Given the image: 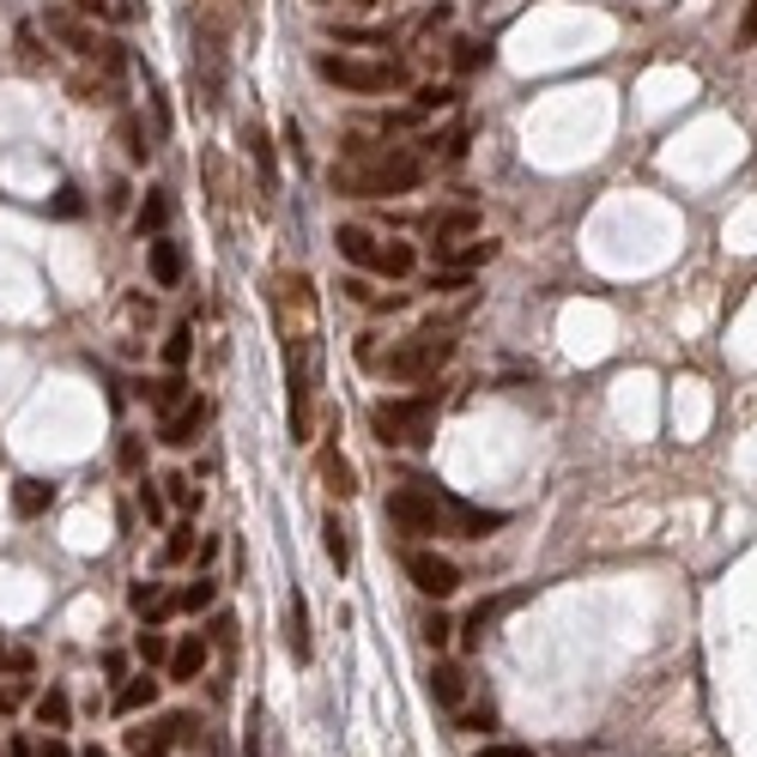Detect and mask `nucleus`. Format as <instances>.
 <instances>
[{
	"mask_svg": "<svg viewBox=\"0 0 757 757\" xmlns=\"http://www.w3.org/2000/svg\"><path fill=\"white\" fill-rule=\"evenodd\" d=\"M79 13H109V7H116V0H73Z\"/></svg>",
	"mask_w": 757,
	"mask_h": 757,
	"instance_id": "nucleus-48",
	"label": "nucleus"
},
{
	"mask_svg": "<svg viewBox=\"0 0 757 757\" xmlns=\"http://www.w3.org/2000/svg\"><path fill=\"white\" fill-rule=\"evenodd\" d=\"M370 431L382 449H424L436 436V394H406V400L370 406Z\"/></svg>",
	"mask_w": 757,
	"mask_h": 757,
	"instance_id": "nucleus-3",
	"label": "nucleus"
},
{
	"mask_svg": "<svg viewBox=\"0 0 757 757\" xmlns=\"http://www.w3.org/2000/svg\"><path fill=\"white\" fill-rule=\"evenodd\" d=\"M0 661L13 666V673H31V666H37V661H31V654H25V649H13V654H0Z\"/></svg>",
	"mask_w": 757,
	"mask_h": 757,
	"instance_id": "nucleus-46",
	"label": "nucleus"
},
{
	"mask_svg": "<svg viewBox=\"0 0 757 757\" xmlns=\"http://www.w3.org/2000/svg\"><path fill=\"white\" fill-rule=\"evenodd\" d=\"M491 255H497V243H491V236H485V243H479V236H473V243L467 248H436V261H449V267H455V273H473V267H479V261H491Z\"/></svg>",
	"mask_w": 757,
	"mask_h": 757,
	"instance_id": "nucleus-22",
	"label": "nucleus"
},
{
	"mask_svg": "<svg viewBox=\"0 0 757 757\" xmlns=\"http://www.w3.org/2000/svg\"><path fill=\"white\" fill-rule=\"evenodd\" d=\"M455 61H461V67H485V61H491V49H479V43H461Z\"/></svg>",
	"mask_w": 757,
	"mask_h": 757,
	"instance_id": "nucleus-42",
	"label": "nucleus"
},
{
	"mask_svg": "<svg viewBox=\"0 0 757 757\" xmlns=\"http://www.w3.org/2000/svg\"><path fill=\"white\" fill-rule=\"evenodd\" d=\"M449 358H455V334H449V327H424V334L394 346L388 358H376V370L394 382H424V376H436Z\"/></svg>",
	"mask_w": 757,
	"mask_h": 757,
	"instance_id": "nucleus-4",
	"label": "nucleus"
},
{
	"mask_svg": "<svg viewBox=\"0 0 757 757\" xmlns=\"http://www.w3.org/2000/svg\"><path fill=\"white\" fill-rule=\"evenodd\" d=\"M140 661H145V666H171V642L158 637V625L140 630Z\"/></svg>",
	"mask_w": 757,
	"mask_h": 757,
	"instance_id": "nucleus-34",
	"label": "nucleus"
},
{
	"mask_svg": "<svg viewBox=\"0 0 757 757\" xmlns=\"http://www.w3.org/2000/svg\"><path fill=\"white\" fill-rule=\"evenodd\" d=\"M37 721H43V727H49V733L73 721V703H67V691H61V685H49V691L37 697Z\"/></svg>",
	"mask_w": 757,
	"mask_h": 757,
	"instance_id": "nucleus-25",
	"label": "nucleus"
},
{
	"mask_svg": "<svg viewBox=\"0 0 757 757\" xmlns=\"http://www.w3.org/2000/svg\"><path fill=\"white\" fill-rule=\"evenodd\" d=\"M479 231V219L473 212H443V219H431V243L443 248V243H455V236H473Z\"/></svg>",
	"mask_w": 757,
	"mask_h": 757,
	"instance_id": "nucleus-26",
	"label": "nucleus"
},
{
	"mask_svg": "<svg viewBox=\"0 0 757 757\" xmlns=\"http://www.w3.org/2000/svg\"><path fill=\"white\" fill-rule=\"evenodd\" d=\"M116 140H121V152H128V164H145V158H152V145H145V128H140V116H121Z\"/></svg>",
	"mask_w": 757,
	"mask_h": 757,
	"instance_id": "nucleus-28",
	"label": "nucleus"
},
{
	"mask_svg": "<svg viewBox=\"0 0 757 757\" xmlns=\"http://www.w3.org/2000/svg\"><path fill=\"white\" fill-rule=\"evenodd\" d=\"M286 649L298 666L315 661V642H310V601H303L298 587H291V601H286Z\"/></svg>",
	"mask_w": 757,
	"mask_h": 757,
	"instance_id": "nucleus-10",
	"label": "nucleus"
},
{
	"mask_svg": "<svg viewBox=\"0 0 757 757\" xmlns=\"http://www.w3.org/2000/svg\"><path fill=\"white\" fill-rule=\"evenodd\" d=\"M406 575H412V587H418V594H431V601H443V594H455V587H461L455 563H449L443 551H424V546L406 551Z\"/></svg>",
	"mask_w": 757,
	"mask_h": 757,
	"instance_id": "nucleus-8",
	"label": "nucleus"
},
{
	"mask_svg": "<svg viewBox=\"0 0 757 757\" xmlns=\"http://www.w3.org/2000/svg\"><path fill=\"white\" fill-rule=\"evenodd\" d=\"M431 697H436L443 709H461V697H467V666L436 661V666H431Z\"/></svg>",
	"mask_w": 757,
	"mask_h": 757,
	"instance_id": "nucleus-15",
	"label": "nucleus"
},
{
	"mask_svg": "<svg viewBox=\"0 0 757 757\" xmlns=\"http://www.w3.org/2000/svg\"><path fill=\"white\" fill-rule=\"evenodd\" d=\"M158 601H164V587H158V582H133L128 587V606H133V613H152Z\"/></svg>",
	"mask_w": 757,
	"mask_h": 757,
	"instance_id": "nucleus-36",
	"label": "nucleus"
},
{
	"mask_svg": "<svg viewBox=\"0 0 757 757\" xmlns=\"http://www.w3.org/2000/svg\"><path fill=\"white\" fill-rule=\"evenodd\" d=\"M79 207H85V200H79V188H61V200H55V212H67V219H73Z\"/></svg>",
	"mask_w": 757,
	"mask_h": 757,
	"instance_id": "nucleus-45",
	"label": "nucleus"
},
{
	"mask_svg": "<svg viewBox=\"0 0 757 757\" xmlns=\"http://www.w3.org/2000/svg\"><path fill=\"white\" fill-rule=\"evenodd\" d=\"M158 485H164V497H171L176 510H200V497H207L188 473H171V479H158Z\"/></svg>",
	"mask_w": 757,
	"mask_h": 757,
	"instance_id": "nucleus-30",
	"label": "nucleus"
},
{
	"mask_svg": "<svg viewBox=\"0 0 757 757\" xmlns=\"http://www.w3.org/2000/svg\"><path fill=\"white\" fill-rule=\"evenodd\" d=\"M207 757H224V739H219V733H212V739H207Z\"/></svg>",
	"mask_w": 757,
	"mask_h": 757,
	"instance_id": "nucleus-51",
	"label": "nucleus"
},
{
	"mask_svg": "<svg viewBox=\"0 0 757 757\" xmlns=\"http://www.w3.org/2000/svg\"><path fill=\"white\" fill-rule=\"evenodd\" d=\"M382 515H388L400 534H455V539H485L510 522L503 510H473V503H461V497L436 491V485H424V479L388 491Z\"/></svg>",
	"mask_w": 757,
	"mask_h": 757,
	"instance_id": "nucleus-1",
	"label": "nucleus"
},
{
	"mask_svg": "<svg viewBox=\"0 0 757 757\" xmlns=\"http://www.w3.org/2000/svg\"><path fill=\"white\" fill-rule=\"evenodd\" d=\"M195 558V522L171 527V539H164V563H188Z\"/></svg>",
	"mask_w": 757,
	"mask_h": 757,
	"instance_id": "nucleus-33",
	"label": "nucleus"
},
{
	"mask_svg": "<svg viewBox=\"0 0 757 757\" xmlns=\"http://www.w3.org/2000/svg\"><path fill=\"white\" fill-rule=\"evenodd\" d=\"M243 145H248V158L261 164V183H273V140H267L261 121H248V128H243Z\"/></svg>",
	"mask_w": 757,
	"mask_h": 757,
	"instance_id": "nucleus-27",
	"label": "nucleus"
},
{
	"mask_svg": "<svg viewBox=\"0 0 757 757\" xmlns=\"http://www.w3.org/2000/svg\"><path fill=\"white\" fill-rule=\"evenodd\" d=\"M207 642H212V649H224V654H231L236 649V625H231V618H212V625H207Z\"/></svg>",
	"mask_w": 757,
	"mask_h": 757,
	"instance_id": "nucleus-37",
	"label": "nucleus"
},
{
	"mask_svg": "<svg viewBox=\"0 0 757 757\" xmlns=\"http://www.w3.org/2000/svg\"><path fill=\"white\" fill-rule=\"evenodd\" d=\"M49 503H55V485L49 479H19L13 485V515H25V522H37Z\"/></svg>",
	"mask_w": 757,
	"mask_h": 757,
	"instance_id": "nucleus-17",
	"label": "nucleus"
},
{
	"mask_svg": "<svg viewBox=\"0 0 757 757\" xmlns=\"http://www.w3.org/2000/svg\"><path fill=\"white\" fill-rule=\"evenodd\" d=\"M243 757H267V709L248 715V733H243Z\"/></svg>",
	"mask_w": 757,
	"mask_h": 757,
	"instance_id": "nucleus-35",
	"label": "nucleus"
},
{
	"mask_svg": "<svg viewBox=\"0 0 757 757\" xmlns=\"http://www.w3.org/2000/svg\"><path fill=\"white\" fill-rule=\"evenodd\" d=\"M200 666H207V637H188V642H176V649H171V679L195 685Z\"/></svg>",
	"mask_w": 757,
	"mask_h": 757,
	"instance_id": "nucleus-19",
	"label": "nucleus"
},
{
	"mask_svg": "<svg viewBox=\"0 0 757 757\" xmlns=\"http://www.w3.org/2000/svg\"><path fill=\"white\" fill-rule=\"evenodd\" d=\"M424 183V164H418L412 152H382V145L370 140H346V164H334V188L340 195H412V188Z\"/></svg>",
	"mask_w": 757,
	"mask_h": 757,
	"instance_id": "nucleus-2",
	"label": "nucleus"
},
{
	"mask_svg": "<svg viewBox=\"0 0 757 757\" xmlns=\"http://www.w3.org/2000/svg\"><path fill=\"white\" fill-rule=\"evenodd\" d=\"M291 436L298 443L315 436V346L291 352Z\"/></svg>",
	"mask_w": 757,
	"mask_h": 757,
	"instance_id": "nucleus-7",
	"label": "nucleus"
},
{
	"mask_svg": "<svg viewBox=\"0 0 757 757\" xmlns=\"http://www.w3.org/2000/svg\"><path fill=\"white\" fill-rule=\"evenodd\" d=\"M510 606H522V594H497V601H479V606H473V618L461 625V642H467V649H479V642H485V630H491L497 618L510 613Z\"/></svg>",
	"mask_w": 757,
	"mask_h": 757,
	"instance_id": "nucleus-12",
	"label": "nucleus"
},
{
	"mask_svg": "<svg viewBox=\"0 0 757 757\" xmlns=\"http://www.w3.org/2000/svg\"><path fill=\"white\" fill-rule=\"evenodd\" d=\"M479 757H527V745H485Z\"/></svg>",
	"mask_w": 757,
	"mask_h": 757,
	"instance_id": "nucleus-47",
	"label": "nucleus"
},
{
	"mask_svg": "<svg viewBox=\"0 0 757 757\" xmlns=\"http://www.w3.org/2000/svg\"><path fill=\"white\" fill-rule=\"evenodd\" d=\"M43 25H49V37H61L73 55H92V61H97V49H104V43H97L92 31L79 25V19H67L61 7H49V13H43Z\"/></svg>",
	"mask_w": 757,
	"mask_h": 757,
	"instance_id": "nucleus-13",
	"label": "nucleus"
},
{
	"mask_svg": "<svg viewBox=\"0 0 757 757\" xmlns=\"http://www.w3.org/2000/svg\"><path fill=\"white\" fill-rule=\"evenodd\" d=\"M315 73H322L327 85H340V92H394V85L412 79L400 61H358V55H322Z\"/></svg>",
	"mask_w": 757,
	"mask_h": 757,
	"instance_id": "nucleus-5",
	"label": "nucleus"
},
{
	"mask_svg": "<svg viewBox=\"0 0 757 757\" xmlns=\"http://www.w3.org/2000/svg\"><path fill=\"white\" fill-rule=\"evenodd\" d=\"M79 757H109V752H104V745H92V752H79Z\"/></svg>",
	"mask_w": 757,
	"mask_h": 757,
	"instance_id": "nucleus-52",
	"label": "nucleus"
},
{
	"mask_svg": "<svg viewBox=\"0 0 757 757\" xmlns=\"http://www.w3.org/2000/svg\"><path fill=\"white\" fill-rule=\"evenodd\" d=\"M116 467L121 473H128V479H140V473H145V436H121V443H116Z\"/></svg>",
	"mask_w": 757,
	"mask_h": 757,
	"instance_id": "nucleus-31",
	"label": "nucleus"
},
{
	"mask_svg": "<svg viewBox=\"0 0 757 757\" xmlns=\"http://www.w3.org/2000/svg\"><path fill=\"white\" fill-rule=\"evenodd\" d=\"M164 224H171V188H145L140 212H133V231H140V236H158Z\"/></svg>",
	"mask_w": 757,
	"mask_h": 757,
	"instance_id": "nucleus-18",
	"label": "nucleus"
},
{
	"mask_svg": "<svg viewBox=\"0 0 757 757\" xmlns=\"http://www.w3.org/2000/svg\"><path fill=\"white\" fill-rule=\"evenodd\" d=\"M188 352H195V327L176 322V327H171V340H164V364L183 370V364H188Z\"/></svg>",
	"mask_w": 757,
	"mask_h": 757,
	"instance_id": "nucleus-32",
	"label": "nucleus"
},
{
	"mask_svg": "<svg viewBox=\"0 0 757 757\" xmlns=\"http://www.w3.org/2000/svg\"><path fill=\"white\" fill-rule=\"evenodd\" d=\"M449 630H455V625H449L443 613H431V618H424V625H418V637L431 642V649H443V642H449Z\"/></svg>",
	"mask_w": 757,
	"mask_h": 757,
	"instance_id": "nucleus-39",
	"label": "nucleus"
},
{
	"mask_svg": "<svg viewBox=\"0 0 757 757\" xmlns=\"http://www.w3.org/2000/svg\"><path fill=\"white\" fill-rule=\"evenodd\" d=\"M7 757H37V745H31V739H13V745H7Z\"/></svg>",
	"mask_w": 757,
	"mask_h": 757,
	"instance_id": "nucleus-49",
	"label": "nucleus"
},
{
	"mask_svg": "<svg viewBox=\"0 0 757 757\" xmlns=\"http://www.w3.org/2000/svg\"><path fill=\"white\" fill-rule=\"evenodd\" d=\"M322 534H327V558H334V570H352V527H346L340 515H327Z\"/></svg>",
	"mask_w": 757,
	"mask_h": 757,
	"instance_id": "nucleus-24",
	"label": "nucleus"
},
{
	"mask_svg": "<svg viewBox=\"0 0 757 757\" xmlns=\"http://www.w3.org/2000/svg\"><path fill=\"white\" fill-rule=\"evenodd\" d=\"M145 267H152V279H158V286H164V291H171V286H183V248H176L171 243V236H152V248H145Z\"/></svg>",
	"mask_w": 757,
	"mask_h": 757,
	"instance_id": "nucleus-11",
	"label": "nucleus"
},
{
	"mask_svg": "<svg viewBox=\"0 0 757 757\" xmlns=\"http://www.w3.org/2000/svg\"><path fill=\"white\" fill-rule=\"evenodd\" d=\"M212 601H219V582H212V575H195V582L176 594V606H183V613H207Z\"/></svg>",
	"mask_w": 757,
	"mask_h": 757,
	"instance_id": "nucleus-29",
	"label": "nucleus"
},
{
	"mask_svg": "<svg viewBox=\"0 0 757 757\" xmlns=\"http://www.w3.org/2000/svg\"><path fill=\"white\" fill-rule=\"evenodd\" d=\"M212 406L207 400H183L176 412H164V431H158V443H171V449H188L200 436V424H207Z\"/></svg>",
	"mask_w": 757,
	"mask_h": 757,
	"instance_id": "nucleus-9",
	"label": "nucleus"
},
{
	"mask_svg": "<svg viewBox=\"0 0 757 757\" xmlns=\"http://www.w3.org/2000/svg\"><path fill=\"white\" fill-rule=\"evenodd\" d=\"M370 267H376V273H388V279H406L418 267V248L412 243H376V261H370Z\"/></svg>",
	"mask_w": 757,
	"mask_h": 757,
	"instance_id": "nucleus-20",
	"label": "nucleus"
},
{
	"mask_svg": "<svg viewBox=\"0 0 757 757\" xmlns=\"http://www.w3.org/2000/svg\"><path fill=\"white\" fill-rule=\"evenodd\" d=\"M322 485L340 497V503H346V497H358V473H352V461H346L340 449H322Z\"/></svg>",
	"mask_w": 757,
	"mask_h": 757,
	"instance_id": "nucleus-16",
	"label": "nucleus"
},
{
	"mask_svg": "<svg viewBox=\"0 0 757 757\" xmlns=\"http://www.w3.org/2000/svg\"><path fill=\"white\" fill-rule=\"evenodd\" d=\"M418 104H424V109H443V104H455V92H449V85H424V92H418Z\"/></svg>",
	"mask_w": 757,
	"mask_h": 757,
	"instance_id": "nucleus-41",
	"label": "nucleus"
},
{
	"mask_svg": "<svg viewBox=\"0 0 757 757\" xmlns=\"http://www.w3.org/2000/svg\"><path fill=\"white\" fill-rule=\"evenodd\" d=\"M140 400H145V406H158V412H176V406L188 400L183 370H171V376H145V382H140Z\"/></svg>",
	"mask_w": 757,
	"mask_h": 757,
	"instance_id": "nucleus-14",
	"label": "nucleus"
},
{
	"mask_svg": "<svg viewBox=\"0 0 757 757\" xmlns=\"http://www.w3.org/2000/svg\"><path fill=\"white\" fill-rule=\"evenodd\" d=\"M37 757H73V752H67L61 739H43V752H37Z\"/></svg>",
	"mask_w": 757,
	"mask_h": 757,
	"instance_id": "nucleus-50",
	"label": "nucleus"
},
{
	"mask_svg": "<svg viewBox=\"0 0 757 757\" xmlns=\"http://www.w3.org/2000/svg\"><path fill=\"white\" fill-rule=\"evenodd\" d=\"M140 510H145V522H164V491L152 479H140Z\"/></svg>",
	"mask_w": 757,
	"mask_h": 757,
	"instance_id": "nucleus-38",
	"label": "nucleus"
},
{
	"mask_svg": "<svg viewBox=\"0 0 757 757\" xmlns=\"http://www.w3.org/2000/svg\"><path fill=\"white\" fill-rule=\"evenodd\" d=\"M491 709H473V715H461V727H467V733H491Z\"/></svg>",
	"mask_w": 757,
	"mask_h": 757,
	"instance_id": "nucleus-43",
	"label": "nucleus"
},
{
	"mask_svg": "<svg viewBox=\"0 0 757 757\" xmlns=\"http://www.w3.org/2000/svg\"><path fill=\"white\" fill-rule=\"evenodd\" d=\"M752 43H757V0H752V13L739 19V49H752Z\"/></svg>",
	"mask_w": 757,
	"mask_h": 757,
	"instance_id": "nucleus-44",
	"label": "nucleus"
},
{
	"mask_svg": "<svg viewBox=\"0 0 757 757\" xmlns=\"http://www.w3.org/2000/svg\"><path fill=\"white\" fill-rule=\"evenodd\" d=\"M0 654H7V649H0Z\"/></svg>",
	"mask_w": 757,
	"mask_h": 757,
	"instance_id": "nucleus-53",
	"label": "nucleus"
},
{
	"mask_svg": "<svg viewBox=\"0 0 757 757\" xmlns=\"http://www.w3.org/2000/svg\"><path fill=\"white\" fill-rule=\"evenodd\" d=\"M25 697H31V685H25V679H13V685H0V715H13V709L25 703Z\"/></svg>",
	"mask_w": 757,
	"mask_h": 757,
	"instance_id": "nucleus-40",
	"label": "nucleus"
},
{
	"mask_svg": "<svg viewBox=\"0 0 757 757\" xmlns=\"http://www.w3.org/2000/svg\"><path fill=\"white\" fill-rule=\"evenodd\" d=\"M334 243H340V255H346V261H358V267L376 261V236H370L364 224H340V231H334Z\"/></svg>",
	"mask_w": 757,
	"mask_h": 757,
	"instance_id": "nucleus-21",
	"label": "nucleus"
},
{
	"mask_svg": "<svg viewBox=\"0 0 757 757\" xmlns=\"http://www.w3.org/2000/svg\"><path fill=\"white\" fill-rule=\"evenodd\" d=\"M195 739H207V733H200V721L176 709V715L152 721V727H133L128 733V752L133 757H171V745H195Z\"/></svg>",
	"mask_w": 757,
	"mask_h": 757,
	"instance_id": "nucleus-6",
	"label": "nucleus"
},
{
	"mask_svg": "<svg viewBox=\"0 0 757 757\" xmlns=\"http://www.w3.org/2000/svg\"><path fill=\"white\" fill-rule=\"evenodd\" d=\"M158 685H164V679H152V673L128 679V685L116 691V709H121V715H133V709H152V703H158Z\"/></svg>",
	"mask_w": 757,
	"mask_h": 757,
	"instance_id": "nucleus-23",
	"label": "nucleus"
}]
</instances>
